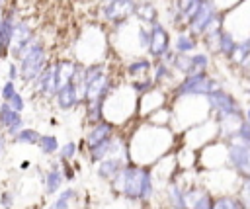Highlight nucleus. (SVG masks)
I'll return each instance as SVG.
<instances>
[{
	"instance_id": "f257e3e1",
	"label": "nucleus",
	"mask_w": 250,
	"mask_h": 209,
	"mask_svg": "<svg viewBox=\"0 0 250 209\" xmlns=\"http://www.w3.org/2000/svg\"><path fill=\"white\" fill-rule=\"evenodd\" d=\"M229 158H230V164L236 170L250 176V145H246V143L232 145L230 150H229Z\"/></svg>"
},
{
	"instance_id": "f03ea898",
	"label": "nucleus",
	"mask_w": 250,
	"mask_h": 209,
	"mask_svg": "<svg viewBox=\"0 0 250 209\" xmlns=\"http://www.w3.org/2000/svg\"><path fill=\"white\" fill-rule=\"evenodd\" d=\"M213 209H244L242 203L238 199H232V197H221L215 201Z\"/></svg>"
},
{
	"instance_id": "7ed1b4c3",
	"label": "nucleus",
	"mask_w": 250,
	"mask_h": 209,
	"mask_svg": "<svg viewBox=\"0 0 250 209\" xmlns=\"http://www.w3.org/2000/svg\"><path fill=\"white\" fill-rule=\"evenodd\" d=\"M242 201L246 203V205H250V178L244 182V186H242Z\"/></svg>"
},
{
	"instance_id": "20e7f679",
	"label": "nucleus",
	"mask_w": 250,
	"mask_h": 209,
	"mask_svg": "<svg viewBox=\"0 0 250 209\" xmlns=\"http://www.w3.org/2000/svg\"><path fill=\"white\" fill-rule=\"evenodd\" d=\"M248 119H250V109H248Z\"/></svg>"
}]
</instances>
